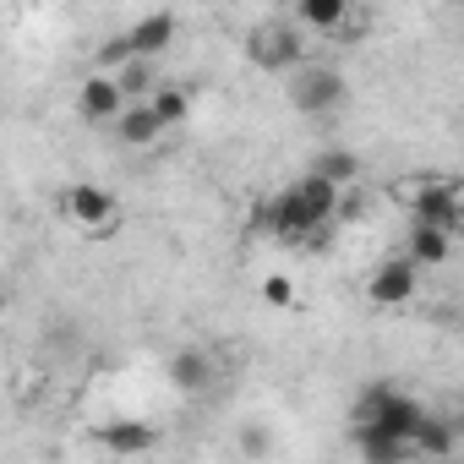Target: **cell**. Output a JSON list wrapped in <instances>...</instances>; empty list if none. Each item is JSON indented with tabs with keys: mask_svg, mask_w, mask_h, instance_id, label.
<instances>
[{
	"mask_svg": "<svg viewBox=\"0 0 464 464\" xmlns=\"http://www.w3.org/2000/svg\"><path fill=\"white\" fill-rule=\"evenodd\" d=\"M246 61L268 77H285L290 66L306 61V39H301V23L295 17H263L252 34H246Z\"/></svg>",
	"mask_w": 464,
	"mask_h": 464,
	"instance_id": "cell-1",
	"label": "cell"
},
{
	"mask_svg": "<svg viewBox=\"0 0 464 464\" xmlns=\"http://www.w3.org/2000/svg\"><path fill=\"white\" fill-rule=\"evenodd\" d=\"M285 77H290V104H295L301 115H339L344 99H350L344 72H334V66H323V61H301V66H290Z\"/></svg>",
	"mask_w": 464,
	"mask_h": 464,
	"instance_id": "cell-2",
	"label": "cell"
},
{
	"mask_svg": "<svg viewBox=\"0 0 464 464\" xmlns=\"http://www.w3.org/2000/svg\"><path fill=\"white\" fill-rule=\"evenodd\" d=\"M355 420L410 442L415 426L426 420V410H420V399H410V393H399V388H388V382H372V388L361 393V404H355Z\"/></svg>",
	"mask_w": 464,
	"mask_h": 464,
	"instance_id": "cell-3",
	"label": "cell"
},
{
	"mask_svg": "<svg viewBox=\"0 0 464 464\" xmlns=\"http://www.w3.org/2000/svg\"><path fill=\"white\" fill-rule=\"evenodd\" d=\"M393 191L404 197L410 218H431V224H448V229H459V218H464V191H459L453 175H415Z\"/></svg>",
	"mask_w": 464,
	"mask_h": 464,
	"instance_id": "cell-4",
	"label": "cell"
},
{
	"mask_svg": "<svg viewBox=\"0 0 464 464\" xmlns=\"http://www.w3.org/2000/svg\"><path fill=\"white\" fill-rule=\"evenodd\" d=\"M61 213H66L77 229H88V236H104V229L121 224L115 191H104V186H93V180H72V186L61 191Z\"/></svg>",
	"mask_w": 464,
	"mask_h": 464,
	"instance_id": "cell-5",
	"label": "cell"
},
{
	"mask_svg": "<svg viewBox=\"0 0 464 464\" xmlns=\"http://www.w3.org/2000/svg\"><path fill=\"white\" fill-rule=\"evenodd\" d=\"M420 290V268L399 252V257H382L372 274H366V301L372 306H410Z\"/></svg>",
	"mask_w": 464,
	"mask_h": 464,
	"instance_id": "cell-6",
	"label": "cell"
},
{
	"mask_svg": "<svg viewBox=\"0 0 464 464\" xmlns=\"http://www.w3.org/2000/svg\"><path fill=\"white\" fill-rule=\"evenodd\" d=\"M121 104H126V93H121L115 72H88V77L77 82V115H82V121L110 126V121L121 115Z\"/></svg>",
	"mask_w": 464,
	"mask_h": 464,
	"instance_id": "cell-7",
	"label": "cell"
},
{
	"mask_svg": "<svg viewBox=\"0 0 464 464\" xmlns=\"http://www.w3.org/2000/svg\"><path fill=\"white\" fill-rule=\"evenodd\" d=\"M404 257L415 268H442L453 257V229L431 224V218H410V236H404Z\"/></svg>",
	"mask_w": 464,
	"mask_h": 464,
	"instance_id": "cell-8",
	"label": "cell"
},
{
	"mask_svg": "<svg viewBox=\"0 0 464 464\" xmlns=\"http://www.w3.org/2000/svg\"><path fill=\"white\" fill-rule=\"evenodd\" d=\"M110 126H115V137H121L126 148H153V142L164 137V121L153 115V104H148V99H126V104H121V115H115Z\"/></svg>",
	"mask_w": 464,
	"mask_h": 464,
	"instance_id": "cell-9",
	"label": "cell"
},
{
	"mask_svg": "<svg viewBox=\"0 0 464 464\" xmlns=\"http://www.w3.org/2000/svg\"><path fill=\"white\" fill-rule=\"evenodd\" d=\"M126 44H131V55L159 61V55L175 44V17H169V12H148V17H137V23L126 28Z\"/></svg>",
	"mask_w": 464,
	"mask_h": 464,
	"instance_id": "cell-10",
	"label": "cell"
},
{
	"mask_svg": "<svg viewBox=\"0 0 464 464\" xmlns=\"http://www.w3.org/2000/svg\"><path fill=\"white\" fill-rule=\"evenodd\" d=\"M208 382H213V355L208 350L191 344V350H175L169 355V388L175 393H202Z\"/></svg>",
	"mask_w": 464,
	"mask_h": 464,
	"instance_id": "cell-11",
	"label": "cell"
},
{
	"mask_svg": "<svg viewBox=\"0 0 464 464\" xmlns=\"http://www.w3.org/2000/svg\"><path fill=\"white\" fill-rule=\"evenodd\" d=\"M355 6H361V0H295V23H306V28L339 39V28L350 23Z\"/></svg>",
	"mask_w": 464,
	"mask_h": 464,
	"instance_id": "cell-12",
	"label": "cell"
},
{
	"mask_svg": "<svg viewBox=\"0 0 464 464\" xmlns=\"http://www.w3.org/2000/svg\"><path fill=\"white\" fill-rule=\"evenodd\" d=\"M99 442H104L110 453H153V448H159V431L142 426V420H110V426L99 431Z\"/></svg>",
	"mask_w": 464,
	"mask_h": 464,
	"instance_id": "cell-13",
	"label": "cell"
},
{
	"mask_svg": "<svg viewBox=\"0 0 464 464\" xmlns=\"http://www.w3.org/2000/svg\"><path fill=\"white\" fill-rule=\"evenodd\" d=\"M355 453H361V459H372V464H399V459H415L404 437H388V431L361 426V420H355Z\"/></svg>",
	"mask_w": 464,
	"mask_h": 464,
	"instance_id": "cell-14",
	"label": "cell"
},
{
	"mask_svg": "<svg viewBox=\"0 0 464 464\" xmlns=\"http://www.w3.org/2000/svg\"><path fill=\"white\" fill-rule=\"evenodd\" d=\"M453 448H459V431H453V420H437V415H426L410 437V453H420V459H448Z\"/></svg>",
	"mask_w": 464,
	"mask_h": 464,
	"instance_id": "cell-15",
	"label": "cell"
},
{
	"mask_svg": "<svg viewBox=\"0 0 464 464\" xmlns=\"http://www.w3.org/2000/svg\"><path fill=\"white\" fill-rule=\"evenodd\" d=\"M312 175H323V180H334L339 191H350L355 175H361V159H355L350 148H323V153L312 159Z\"/></svg>",
	"mask_w": 464,
	"mask_h": 464,
	"instance_id": "cell-16",
	"label": "cell"
},
{
	"mask_svg": "<svg viewBox=\"0 0 464 464\" xmlns=\"http://www.w3.org/2000/svg\"><path fill=\"white\" fill-rule=\"evenodd\" d=\"M148 104H153V115L164 121V131H175V126H186V121H191V93H186V88L159 82V88L148 93Z\"/></svg>",
	"mask_w": 464,
	"mask_h": 464,
	"instance_id": "cell-17",
	"label": "cell"
},
{
	"mask_svg": "<svg viewBox=\"0 0 464 464\" xmlns=\"http://www.w3.org/2000/svg\"><path fill=\"white\" fill-rule=\"evenodd\" d=\"M115 82H121V93H126V99H148V93L159 88V61H142V55H131V61L115 72Z\"/></svg>",
	"mask_w": 464,
	"mask_h": 464,
	"instance_id": "cell-18",
	"label": "cell"
},
{
	"mask_svg": "<svg viewBox=\"0 0 464 464\" xmlns=\"http://www.w3.org/2000/svg\"><path fill=\"white\" fill-rule=\"evenodd\" d=\"M126 61H131V44H126V34H115V39L99 44V66L93 72H121Z\"/></svg>",
	"mask_w": 464,
	"mask_h": 464,
	"instance_id": "cell-19",
	"label": "cell"
},
{
	"mask_svg": "<svg viewBox=\"0 0 464 464\" xmlns=\"http://www.w3.org/2000/svg\"><path fill=\"white\" fill-rule=\"evenodd\" d=\"M263 295H268V306H290V279H279V274H274V279L263 285Z\"/></svg>",
	"mask_w": 464,
	"mask_h": 464,
	"instance_id": "cell-20",
	"label": "cell"
},
{
	"mask_svg": "<svg viewBox=\"0 0 464 464\" xmlns=\"http://www.w3.org/2000/svg\"><path fill=\"white\" fill-rule=\"evenodd\" d=\"M241 448H252V453H263V448H268V437H263V431H252V437L241 431Z\"/></svg>",
	"mask_w": 464,
	"mask_h": 464,
	"instance_id": "cell-21",
	"label": "cell"
},
{
	"mask_svg": "<svg viewBox=\"0 0 464 464\" xmlns=\"http://www.w3.org/2000/svg\"><path fill=\"white\" fill-rule=\"evenodd\" d=\"M0 312H6V290H0Z\"/></svg>",
	"mask_w": 464,
	"mask_h": 464,
	"instance_id": "cell-22",
	"label": "cell"
}]
</instances>
